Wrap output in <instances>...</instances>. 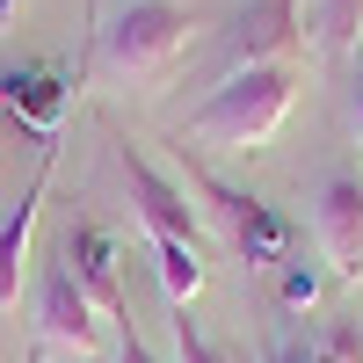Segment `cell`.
Instances as JSON below:
<instances>
[{
    "label": "cell",
    "mask_w": 363,
    "mask_h": 363,
    "mask_svg": "<svg viewBox=\"0 0 363 363\" xmlns=\"http://www.w3.org/2000/svg\"><path fill=\"white\" fill-rule=\"evenodd\" d=\"M269 363H363V320H327L320 335H291V327H277Z\"/></svg>",
    "instance_id": "11"
},
{
    "label": "cell",
    "mask_w": 363,
    "mask_h": 363,
    "mask_svg": "<svg viewBox=\"0 0 363 363\" xmlns=\"http://www.w3.org/2000/svg\"><path fill=\"white\" fill-rule=\"evenodd\" d=\"M95 363H160V356L145 349L138 335H116V349H109V356H95Z\"/></svg>",
    "instance_id": "16"
},
{
    "label": "cell",
    "mask_w": 363,
    "mask_h": 363,
    "mask_svg": "<svg viewBox=\"0 0 363 363\" xmlns=\"http://www.w3.org/2000/svg\"><path fill=\"white\" fill-rule=\"evenodd\" d=\"M182 189H189V196H203L211 225L225 233V247L247 262V269H284V262H291L298 225L284 218L277 203H262V196H247V189H233V182H218L211 167H189V182H182Z\"/></svg>",
    "instance_id": "3"
},
{
    "label": "cell",
    "mask_w": 363,
    "mask_h": 363,
    "mask_svg": "<svg viewBox=\"0 0 363 363\" xmlns=\"http://www.w3.org/2000/svg\"><path fill=\"white\" fill-rule=\"evenodd\" d=\"M66 269L80 277V291L102 306V320H109V335H131V313H124V277H116V233L109 225H95V218H80L73 233H66Z\"/></svg>",
    "instance_id": "9"
},
{
    "label": "cell",
    "mask_w": 363,
    "mask_h": 363,
    "mask_svg": "<svg viewBox=\"0 0 363 363\" xmlns=\"http://www.w3.org/2000/svg\"><path fill=\"white\" fill-rule=\"evenodd\" d=\"M51 160H58V138L37 145V174H29V189L15 196V211L0 218V313H15V298H22L29 240H37V211H44V189H51Z\"/></svg>",
    "instance_id": "10"
},
{
    "label": "cell",
    "mask_w": 363,
    "mask_h": 363,
    "mask_svg": "<svg viewBox=\"0 0 363 363\" xmlns=\"http://www.w3.org/2000/svg\"><path fill=\"white\" fill-rule=\"evenodd\" d=\"M174 363H240L225 342H211L203 335V320L189 313V306H174Z\"/></svg>",
    "instance_id": "14"
},
{
    "label": "cell",
    "mask_w": 363,
    "mask_h": 363,
    "mask_svg": "<svg viewBox=\"0 0 363 363\" xmlns=\"http://www.w3.org/2000/svg\"><path fill=\"white\" fill-rule=\"evenodd\" d=\"M189 29H196V15L182 0H116L102 15V29H95V51L87 58H95V73L145 87V80H167L182 66Z\"/></svg>",
    "instance_id": "2"
},
{
    "label": "cell",
    "mask_w": 363,
    "mask_h": 363,
    "mask_svg": "<svg viewBox=\"0 0 363 363\" xmlns=\"http://www.w3.org/2000/svg\"><path fill=\"white\" fill-rule=\"evenodd\" d=\"M306 51V0H240L225 29L233 66H298Z\"/></svg>",
    "instance_id": "6"
},
{
    "label": "cell",
    "mask_w": 363,
    "mask_h": 363,
    "mask_svg": "<svg viewBox=\"0 0 363 363\" xmlns=\"http://www.w3.org/2000/svg\"><path fill=\"white\" fill-rule=\"evenodd\" d=\"M15 15H22V0H0V29H8V22H15Z\"/></svg>",
    "instance_id": "18"
},
{
    "label": "cell",
    "mask_w": 363,
    "mask_h": 363,
    "mask_svg": "<svg viewBox=\"0 0 363 363\" xmlns=\"http://www.w3.org/2000/svg\"><path fill=\"white\" fill-rule=\"evenodd\" d=\"M145 247H153V277L167 291V306H189L203 291V247H189V240H145Z\"/></svg>",
    "instance_id": "12"
},
{
    "label": "cell",
    "mask_w": 363,
    "mask_h": 363,
    "mask_svg": "<svg viewBox=\"0 0 363 363\" xmlns=\"http://www.w3.org/2000/svg\"><path fill=\"white\" fill-rule=\"evenodd\" d=\"M313 247L335 284H363V174L335 167L313 196Z\"/></svg>",
    "instance_id": "5"
},
{
    "label": "cell",
    "mask_w": 363,
    "mask_h": 363,
    "mask_svg": "<svg viewBox=\"0 0 363 363\" xmlns=\"http://www.w3.org/2000/svg\"><path fill=\"white\" fill-rule=\"evenodd\" d=\"M116 167H124V182H131V211H138L145 240H189V247H203L196 203H189V189H182V182H167L131 138H116Z\"/></svg>",
    "instance_id": "7"
},
{
    "label": "cell",
    "mask_w": 363,
    "mask_h": 363,
    "mask_svg": "<svg viewBox=\"0 0 363 363\" xmlns=\"http://www.w3.org/2000/svg\"><path fill=\"white\" fill-rule=\"evenodd\" d=\"M109 349H116V335H109L102 306L80 291V277L66 269V255H58L44 269V284H37V356H80V363H95Z\"/></svg>",
    "instance_id": "4"
},
{
    "label": "cell",
    "mask_w": 363,
    "mask_h": 363,
    "mask_svg": "<svg viewBox=\"0 0 363 363\" xmlns=\"http://www.w3.org/2000/svg\"><path fill=\"white\" fill-rule=\"evenodd\" d=\"M0 109H8L22 131H37V145H51L58 131H66V116H73V73L44 66V58L0 73Z\"/></svg>",
    "instance_id": "8"
},
{
    "label": "cell",
    "mask_w": 363,
    "mask_h": 363,
    "mask_svg": "<svg viewBox=\"0 0 363 363\" xmlns=\"http://www.w3.org/2000/svg\"><path fill=\"white\" fill-rule=\"evenodd\" d=\"M313 298H320V277H313L306 262H284V306H291V313H306Z\"/></svg>",
    "instance_id": "15"
},
{
    "label": "cell",
    "mask_w": 363,
    "mask_h": 363,
    "mask_svg": "<svg viewBox=\"0 0 363 363\" xmlns=\"http://www.w3.org/2000/svg\"><path fill=\"white\" fill-rule=\"evenodd\" d=\"M349 124H356V138H363V51H356V87H349Z\"/></svg>",
    "instance_id": "17"
},
{
    "label": "cell",
    "mask_w": 363,
    "mask_h": 363,
    "mask_svg": "<svg viewBox=\"0 0 363 363\" xmlns=\"http://www.w3.org/2000/svg\"><path fill=\"white\" fill-rule=\"evenodd\" d=\"M291 102H298V66H233L211 87V102L189 116L182 138L211 145V153H262L284 131Z\"/></svg>",
    "instance_id": "1"
},
{
    "label": "cell",
    "mask_w": 363,
    "mask_h": 363,
    "mask_svg": "<svg viewBox=\"0 0 363 363\" xmlns=\"http://www.w3.org/2000/svg\"><path fill=\"white\" fill-rule=\"evenodd\" d=\"M313 29H320V51L356 58L363 51V0H313Z\"/></svg>",
    "instance_id": "13"
}]
</instances>
